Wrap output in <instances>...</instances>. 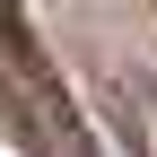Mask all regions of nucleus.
I'll list each match as a JSON object with an SVG mask.
<instances>
[{
	"label": "nucleus",
	"mask_w": 157,
	"mask_h": 157,
	"mask_svg": "<svg viewBox=\"0 0 157 157\" xmlns=\"http://www.w3.org/2000/svg\"><path fill=\"white\" fill-rule=\"evenodd\" d=\"M0 113H9V131L35 157H96L87 122H78V105H70V87H61V70H52L44 35L26 26L17 0H0Z\"/></svg>",
	"instance_id": "f257e3e1"
},
{
	"label": "nucleus",
	"mask_w": 157,
	"mask_h": 157,
	"mask_svg": "<svg viewBox=\"0 0 157 157\" xmlns=\"http://www.w3.org/2000/svg\"><path fill=\"white\" fill-rule=\"evenodd\" d=\"M122 113L140 131V157H157V78H122Z\"/></svg>",
	"instance_id": "f03ea898"
}]
</instances>
